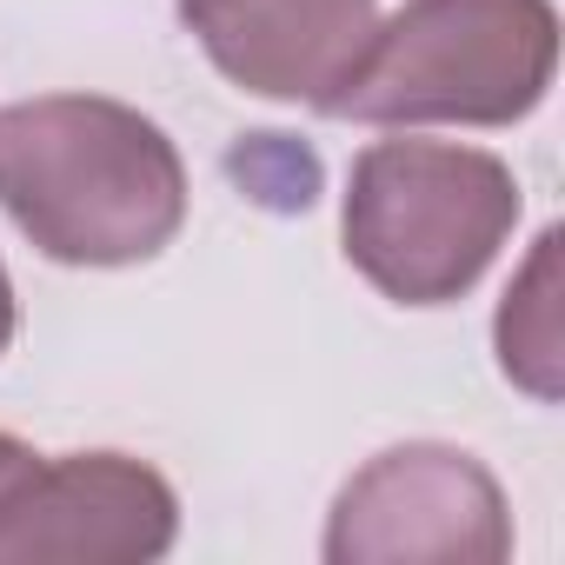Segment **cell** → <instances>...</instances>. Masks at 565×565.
<instances>
[{"label": "cell", "mask_w": 565, "mask_h": 565, "mask_svg": "<svg viewBox=\"0 0 565 565\" xmlns=\"http://www.w3.org/2000/svg\"><path fill=\"white\" fill-rule=\"evenodd\" d=\"M186 28L233 87L327 114L380 28V0H213Z\"/></svg>", "instance_id": "obj_6"}, {"label": "cell", "mask_w": 565, "mask_h": 565, "mask_svg": "<svg viewBox=\"0 0 565 565\" xmlns=\"http://www.w3.org/2000/svg\"><path fill=\"white\" fill-rule=\"evenodd\" d=\"M333 565H499L512 512L499 479L439 439H406L366 459L327 512Z\"/></svg>", "instance_id": "obj_5"}, {"label": "cell", "mask_w": 565, "mask_h": 565, "mask_svg": "<svg viewBox=\"0 0 565 565\" xmlns=\"http://www.w3.org/2000/svg\"><path fill=\"white\" fill-rule=\"evenodd\" d=\"M499 373L512 386H525L532 399H558V226L539 233L525 273L505 287V307H499Z\"/></svg>", "instance_id": "obj_7"}, {"label": "cell", "mask_w": 565, "mask_h": 565, "mask_svg": "<svg viewBox=\"0 0 565 565\" xmlns=\"http://www.w3.org/2000/svg\"><path fill=\"white\" fill-rule=\"evenodd\" d=\"M558 74L552 0H406L327 100L366 127H512Z\"/></svg>", "instance_id": "obj_2"}, {"label": "cell", "mask_w": 565, "mask_h": 565, "mask_svg": "<svg viewBox=\"0 0 565 565\" xmlns=\"http://www.w3.org/2000/svg\"><path fill=\"white\" fill-rule=\"evenodd\" d=\"M173 486L127 452H34L0 433V565H147L173 545Z\"/></svg>", "instance_id": "obj_4"}, {"label": "cell", "mask_w": 565, "mask_h": 565, "mask_svg": "<svg viewBox=\"0 0 565 565\" xmlns=\"http://www.w3.org/2000/svg\"><path fill=\"white\" fill-rule=\"evenodd\" d=\"M0 206L61 266H140L186 226V167L140 107L41 94L0 114Z\"/></svg>", "instance_id": "obj_1"}, {"label": "cell", "mask_w": 565, "mask_h": 565, "mask_svg": "<svg viewBox=\"0 0 565 565\" xmlns=\"http://www.w3.org/2000/svg\"><path fill=\"white\" fill-rule=\"evenodd\" d=\"M8 340H14V279L0 266V353H8Z\"/></svg>", "instance_id": "obj_8"}, {"label": "cell", "mask_w": 565, "mask_h": 565, "mask_svg": "<svg viewBox=\"0 0 565 565\" xmlns=\"http://www.w3.org/2000/svg\"><path fill=\"white\" fill-rule=\"evenodd\" d=\"M512 226V167L459 140H373L340 200L347 259L399 307H446L472 294Z\"/></svg>", "instance_id": "obj_3"}, {"label": "cell", "mask_w": 565, "mask_h": 565, "mask_svg": "<svg viewBox=\"0 0 565 565\" xmlns=\"http://www.w3.org/2000/svg\"><path fill=\"white\" fill-rule=\"evenodd\" d=\"M200 8H213V0H180V21H193Z\"/></svg>", "instance_id": "obj_9"}]
</instances>
